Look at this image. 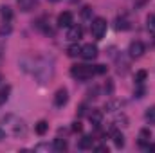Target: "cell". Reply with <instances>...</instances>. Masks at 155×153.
Instances as JSON below:
<instances>
[{"mask_svg":"<svg viewBox=\"0 0 155 153\" xmlns=\"http://www.w3.org/2000/svg\"><path fill=\"white\" fill-rule=\"evenodd\" d=\"M94 74H96L94 67H88V65H72V69H71V76L74 79H79V81L90 79Z\"/></svg>","mask_w":155,"mask_h":153,"instance_id":"6da1fadb","label":"cell"},{"mask_svg":"<svg viewBox=\"0 0 155 153\" xmlns=\"http://www.w3.org/2000/svg\"><path fill=\"white\" fill-rule=\"evenodd\" d=\"M90 33L96 40H101L107 33V20L103 18H94L92 24H90Z\"/></svg>","mask_w":155,"mask_h":153,"instance_id":"7a4b0ae2","label":"cell"},{"mask_svg":"<svg viewBox=\"0 0 155 153\" xmlns=\"http://www.w3.org/2000/svg\"><path fill=\"white\" fill-rule=\"evenodd\" d=\"M83 60H94L97 56V47L94 43H85L81 47V54H79Z\"/></svg>","mask_w":155,"mask_h":153,"instance_id":"3957f363","label":"cell"},{"mask_svg":"<svg viewBox=\"0 0 155 153\" xmlns=\"http://www.w3.org/2000/svg\"><path fill=\"white\" fill-rule=\"evenodd\" d=\"M128 52H130V56H132V58H141V56L144 54V43H143V41H139V40L132 41V43H130Z\"/></svg>","mask_w":155,"mask_h":153,"instance_id":"277c9868","label":"cell"},{"mask_svg":"<svg viewBox=\"0 0 155 153\" xmlns=\"http://www.w3.org/2000/svg\"><path fill=\"white\" fill-rule=\"evenodd\" d=\"M67 101H69V92H67L65 88H60V90L54 94V105H56L58 108H61V106L67 105Z\"/></svg>","mask_w":155,"mask_h":153,"instance_id":"5b68a950","label":"cell"},{"mask_svg":"<svg viewBox=\"0 0 155 153\" xmlns=\"http://www.w3.org/2000/svg\"><path fill=\"white\" fill-rule=\"evenodd\" d=\"M83 36V29H81V25H78V24H72V25H69V31H67V38L71 40V41H78V40Z\"/></svg>","mask_w":155,"mask_h":153,"instance_id":"8992f818","label":"cell"},{"mask_svg":"<svg viewBox=\"0 0 155 153\" xmlns=\"http://www.w3.org/2000/svg\"><path fill=\"white\" fill-rule=\"evenodd\" d=\"M69 25H72V13H69V11L60 13V16H58V27H69Z\"/></svg>","mask_w":155,"mask_h":153,"instance_id":"52a82bcc","label":"cell"},{"mask_svg":"<svg viewBox=\"0 0 155 153\" xmlns=\"http://www.w3.org/2000/svg\"><path fill=\"white\" fill-rule=\"evenodd\" d=\"M18 7L24 11V13H29L36 7V0H18Z\"/></svg>","mask_w":155,"mask_h":153,"instance_id":"ba28073f","label":"cell"},{"mask_svg":"<svg viewBox=\"0 0 155 153\" xmlns=\"http://www.w3.org/2000/svg\"><path fill=\"white\" fill-rule=\"evenodd\" d=\"M150 137H152V133H150V130H141L139 132V144L141 146H146V144H150Z\"/></svg>","mask_w":155,"mask_h":153,"instance_id":"9c48e42d","label":"cell"},{"mask_svg":"<svg viewBox=\"0 0 155 153\" xmlns=\"http://www.w3.org/2000/svg\"><path fill=\"white\" fill-rule=\"evenodd\" d=\"M92 146H94V139H92L90 135H85V137L79 141V148H81V150H92Z\"/></svg>","mask_w":155,"mask_h":153,"instance_id":"30bf717a","label":"cell"},{"mask_svg":"<svg viewBox=\"0 0 155 153\" xmlns=\"http://www.w3.org/2000/svg\"><path fill=\"white\" fill-rule=\"evenodd\" d=\"M112 139H114V144H116L117 148H123V146H124V135H123L121 132L114 130V132H112Z\"/></svg>","mask_w":155,"mask_h":153,"instance_id":"8fae6325","label":"cell"},{"mask_svg":"<svg viewBox=\"0 0 155 153\" xmlns=\"http://www.w3.org/2000/svg\"><path fill=\"white\" fill-rule=\"evenodd\" d=\"M52 148H54V151H65L67 150V141L65 139H54Z\"/></svg>","mask_w":155,"mask_h":153,"instance_id":"7c38bea8","label":"cell"},{"mask_svg":"<svg viewBox=\"0 0 155 153\" xmlns=\"http://www.w3.org/2000/svg\"><path fill=\"white\" fill-rule=\"evenodd\" d=\"M0 15H2V18H4L5 22H11V18H13V11H11V7H7V5H2V7H0Z\"/></svg>","mask_w":155,"mask_h":153,"instance_id":"4fadbf2b","label":"cell"},{"mask_svg":"<svg viewBox=\"0 0 155 153\" xmlns=\"http://www.w3.org/2000/svg\"><path fill=\"white\" fill-rule=\"evenodd\" d=\"M88 117H90V121H92L94 126H99V124H101V117H103V114H101L99 110H94V112H90Z\"/></svg>","mask_w":155,"mask_h":153,"instance_id":"5bb4252c","label":"cell"},{"mask_svg":"<svg viewBox=\"0 0 155 153\" xmlns=\"http://www.w3.org/2000/svg\"><path fill=\"white\" fill-rule=\"evenodd\" d=\"M47 128H49V124H47V121H40V122H36V126H35V132H36L38 135H45V132H47Z\"/></svg>","mask_w":155,"mask_h":153,"instance_id":"9a60e30c","label":"cell"},{"mask_svg":"<svg viewBox=\"0 0 155 153\" xmlns=\"http://www.w3.org/2000/svg\"><path fill=\"white\" fill-rule=\"evenodd\" d=\"M121 106H123L121 101H110V103L105 105V110H107V112H116L117 108H121Z\"/></svg>","mask_w":155,"mask_h":153,"instance_id":"2e32d148","label":"cell"},{"mask_svg":"<svg viewBox=\"0 0 155 153\" xmlns=\"http://www.w3.org/2000/svg\"><path fill=\"white\" fill-rule=\"evenodd\" d=\"M9 92H11L9 86H2V88H0V105H4V103L9 99Z\"/></svg>","mask_w":155,"mask_h":153,"instance_id":"e0dca14e","label":"cell"},{"mask_svg":"<svg viewBox=\"0 0 155 153\" xmlns=\"http://www.w3.org/2000/svg\"><path fill=\"white\" fill-rule=\"evenodd\" d=\"M146 76H148L146 70H139V72H135V77H134V79H135V85H143V83L146 81Z\"/></svg>","mask_w":155,"mask_h":153,"instance_id":"ac0fdd59","label":"cell"},{"mask_svg":"<svg viewBox=\"0 0 155 153\" xmlns=\"http://www.w3.org/2000/svg\"><path fill=\"white\" fill-rule=\"evenodd\" d=\"M67 52H69V56H72V58H74V56H79V54H81V47H79L78 43H72Z\"/></svg>","mask_w":155,"mask_h":153,"instance_id":"d6986e66","label":"cell"},{"mask_svg":"<svg viewBox=\"0 0 155 153\" xmlns=\"http://www.w3.org/2000/svg\"><path fill=\"white\" fill-rule=\"evenodd\" d=\"M144 117H146V121H148V122H152V124H155V106H150V108L146 110V114H144Z\"/></svg>","mask_w":155,"mask_h":153,"instance_id":"ffe728a7","label":"cell"},{"mask_svg":"<svg viewBox=\"0 0 155 153\" xmlns=\"http://www.w3.org/2000/svg\"><path fill=\"white\" fill-rule=\"evenodd\" d=\"M128 27H130V25H128V20H126V18H117L116 20V29H119V31L123 29V31H124V29H128Z\"/></svg>","mask_w":155,"mask_h":153,"instance_id":"44dd1931","label":"cell"},{"mask_svg":"<svg viewBox=\"0 0 155 153\" xmlns=\"http://www.w3.org/2000/svg\"><path fill=\"white\" fill-rule=\"evenodd\" d=\"M11 33V25H9V22H5L2 27H0V36H4V34H9Z\"/></svg>","mask_w":155,"mask_h":153,"instance_id":"7402d4cb","label":"cell"},{"mask_svg":"<svg viewBox=\"0 0 155 153\" xmlns=\"http://www.w3.org/2000/svg\"><path fill=\"white\" fill-rule=\"evenodd\" d=\"M94 72H96V74H105V72H107V67H105V65H96V67H94Z\"/></svg>","mask_w":155,"mask_h":153,"instance_id":"603a6c76","label":"cell"},{"mask_svg":"<svg viewBox=\"0 0 155 153\" xmlns=\"http://www.w3.org/2000/svg\"><path fill=\"white\" fill-rule=\"evenodd\" d=\"M146 22H148V27H150V29H153V31H155V15H150Z\"/></svg>","mask_w":155,"mask_h":153,"instance_id":"cb8c5ba5","label":"cell"},{"mask_svg":"<svg viewBox=\"0 0 155 153\" xmlns=\"http://www.w3.org/2000/svg\"><path fill=\"white\" fill-rule=\"evenodd\" d=\"M96 151H101V153H105V151H108V148H107L105 144H101V146H96Z\"/></svg>","mask_w":155,"mask_h":153,"instance_id":"d4e9b609","label":"cell"},{"mask_svg":"<svg viewBox=\"0 0 155 153\" xmlns=\"http://www.w3.org/2000/svg\"><path fill=\"white\" fill-rule=\"evenodd\" d=\"M72 132H81V122H74L72 124Z\"/></svg>","mask_w":155,"mask_h":153,"instance_id":"484cf974","label":"cell"},{"mask_svg":"<svg viewBox=\"0 0 155 153\" xmlns=\"http://www.w3.org/2000/svg\"><path fill=\"white\" fill-rule=\"evenodd\" d=\"M81 15H83L85 18H88V16H90V7H83V13H81Z\"/></svg>","mask_w":155,"mask_h":153,"instance_id":"4316f807","label":"cell"},{"mask_svg":"<svg viewBox=\"0 0 155 153\" xmlns=\"http://www.w3.org/2000/svg\"><path fill=\"white\" fill-rule=\"evenodd\" d=\"M146 148H148V151H155V144H148Z\"/></svg>","mask_w":155,"mask_h":153,"instance_id":"83f0119b","label":"cell"},{"mask_svg":"<svg viewBox=\"0 0 155 153\" xmlns=\"http://www.w3.org/2000/svg\"><path fill=\"white\" fill-rule=\"evenodd\" d=\"M0 81H2V76H0Z\"/></svg>","mask_w":155,"mask_h":153,"instance_id":"f1b7e54d","label":"cell"}]
</instances>
